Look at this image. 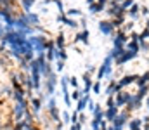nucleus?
Returning <instances> with one entry per match:
<instances>
[{"instance_id":"nucleus-51","label":"nucleus","mask_w":149,"mask_h":130,"mask_svg":"<svg viewBox=\"0 0 149 130\" xmlns=\"http://www.w3.org/2000/svg\"><path fill=\"white\" fill-rule=\"evenodd\" d=\"M3 52H5V49H3V47H2V43H0V56H2Z\"/></svg>"},{"instance_id":"nucleus-10","label":"nucleus","mask_w":149,"mask_h":130,"mask_svg":"<svg viewBox=\"0 0 149 130\" xmlns=\"http://www.w3.org/2000/svg\"><path fill=\"white\" fill-rule=\"evenodd\" d=\"M142 106H144V101H142V99H139L135 94H132V97H130L128 104L125 106V109H127L128 113H135V111H139Z\"/></svg>"},{"instance_id":"nucleus-45","label":"nucleus","mask_w":149,"mask_h":130,"mask_svg":"<svg viewBox=\"0 0 149 130\" xmlns=\"http://www.w3.org/2000/svg\"><path fill=\"white\" fill-rule=\"evenodd\" d=\"M78 116H80L78 111H73V113H71V123H78Z\"/></svg>"},{"instance_id":"nucleus-50","label":"nucleus","mask_w":149,"mask_h":130,"mask_svg":"<svg viewBox=\"0 0 149 130\" xmlns=\"http://www.w3.org/2000/svg\"><path fill=\"white\" fill-rule=\"evenodd\" d=\"M142 130H149V123H142Z\"/></svg>"},{"instance_id":"nucleus-32","label":"nucleus","mask_w":149,"mask_h":130,"mask_svg":"<svg viewBox=\"0 0 149 130\" xmlns=\"http://www.w3.org/2000/svg\"><path fill=\"white\" fill-rule=\"evenodd\" d=\"M70 95H71V101H73V102H78V101L81 99V90H80V88H71V90H70Z\"/></svg>"},{"instance_id":"nucleus-11","label":"nucleus","mask_w":149,"mask_h":130,"mask_svg":"<svg viewBox=\"0 0 149 130\" xmlns=\"http://www.w3.org/2000/svg\"><path fill=\"white\" fill-rule=\"evenodd\" d=\"M56 21H57V23L66 24L68 28H71V30H74V31H78V30H80V23H78L76 19H73V17H68L66 14H59Z\"/></svg>"},{"instance_id":"nucleus-5","label":"nucleus","mask_w":149,"mask_h":130,"mask_svg":"<svg viewBox=\"0 0 149 130\" xmlns=\"http://www.w3.org/2000/svg\"><path fill=\"white\" fill-rule=\"evenodd\" d=\"M28 102H30V111L35 115V118H38L42 115V111H43V104H45L43 99L38 97V95H33V97L28 99Z\"/></svg>"},{"instance_id":"nucleus-23","label":"nucleus","mask_w":149,"mask_h":130,"mask_svg":"<svg viewBox=\"0 0 149 130\" xmlns=\"http://www.w3.org/2000/svg\"><path fill=\"white\" fill-rule=\"evenodd\" d=\"M104 10H106V5H102V3H99V2H95V3H92V5H88V14H92V16L101 14V12H104Z\"/></svg>"},{"instance_id":"nucleus-46","label":"nucleus","mask_w":149,"mask_h":130,"mask_svg":"<svg viewBox=\"0 0 149 130\" xmlns=\"http://www.w3.org/2000/svg\"><path fill=\"white\" fill-rule=\"evenodd\" d=\"M94 108H95V102H94V101H92V99H90V101H88V102H87V109H88V111H90V113H92V111H94Z\"/></svg>"},{"instance_id":"nucleus-17","label":"nucleus","mask_w":149,"mask_h":130,"mask_svg":"<svg viewBox=\"0 0 149 130\" xmlns=\"http://www.w3.org/2000/svg\"><path fill=\"white\" fill-rule=\"evenodd\" d=\"M127 130H142V118L132 116L127 123Z\"/></svg>"},{"instance_id":"nucleus-24","label":"nucleus","mask_w":149,"mask_h":130,"mask_svg":"<svg viewBox=\"0 0 149 130\" xmlns=\"http://www.w3.org/2000/svg\"><path fill=\"white\" fill-rule=\"evenodd\" d=\"M92 118H95V120H104V108H102L101 102H95V108H94V111H92Z\"/></svg>"},{"instance_id":"nucleus-20","label":"nucleus","mask_w":149,"mask_h":130,"mask_svg":"<svg viewBox=\"0 0 149 130\" xmlns=\"http://www.w3.org/2000/svg\"><path fill=\"white\" fill-rule=\"evenodd\" d=\"M26 17H28L30 26H33V28L42 24V19H40V14H38V12H28V14H26Z\"/></svg>"},{"instance_id":"nucleus-29","label":"nucleus","mask_w":149,"mask_h":130,"mask_svg":"<svg viewBox=\"0 0 149 130\" xmlns=\"http://www.w3.org/2000/svg\"><path fill=\"white\" fill-rule=\"evenodd\" d=\"M64 68H66V61H61V59H57V61L54 63V71H56L57 75H63Z\"/></svg>"},{"instance_id":"nucleus-21","label":"nucleus","mask_w":149,"mask_h":130,"mask_svg":"<svg viewBox=\"0 0 149 130\" xmlns=\"http://www.w3.org/2000/svg\"><path fill=\"white\" fill-rule=\"evenodd\" d=\"M144 85H149V70H146L144 73L139 75V78L135 80V87H144Z\"/></svg>"},{"instance_id":"nucleus-3","label":"nucleus","mask_w":149,"mask_h":130,"mask_svg":"<svg viewBox=\"0 0 149 130\" xmlns=\"http://www.w3.org/2000/svg\"><path fill=\"white\" fill-rule=\"evenodd\" d=\"M130 118H132V113H128L127 109H120L118 116L111 122V127L114 130H125V129H127V123H128V120H130Z\"/></svg>"},{"instance_id":"nucleus-7","label":"nucleus","mask_w":149,"mask_h":130,"mask_svg":"<svg viewBox=\"0 0 149 130\" xmlns=\"http://www.w3.org/2000/svg\"><path fill=\"white\" fill-rule=\"evenodd\" d=\"M137 57H139V54H137V52L125 50V52H123L116 61H114V66H116V68H123L127 63H130V61H134V59H137Z\"/></svg>"},{"instance_id":"nucleus-9","label":"nucleus","mask_w":149,"mask_h":130,"mask_svg":"<svg viewBox=\"0 0 149 130\" xmlns=\"http://www.w3.org/2000/svg\"><path fill=\"white\" fill-rule=\"evenodd\" d=\"M97 28H99V31H101L102 35H106V37H113V35H114V28H113L111 19H101V21L97 23Z\"/></svg>"},{"instance_id":"nucleus-54","label":"nucleus","mask_w":149,"mask_h":130,"mask_svg":"<svg viewBox=\"0 0 149 130\" xmlns=\"http://www.w3.org/2000/svg\"><path fill=\"white\" fill-rule=\"evenodd\" d=\"M87 130H92V129H87Z\"/></svg>"},{"instance_id":"nucleus-8","label":"nucleus","mask_w":149,"mask_h":130,"mask_svg":"<svg viewBox=\"0 0 149 130\" xmlns=\"http://www.w3.org/2000/svg\"><path fill=\"white\" fill-rule=\"evenodd\" d=\"M128 40H130V38H128V35H127L123 30H116V33L113 35V38H111L113 47H125Z\"/></svg>"},{"instance_id":"nucleus-25","label":"nucleus","mask_w":149,"mask_h":130,"mask_svg":"<svg viewBox=\"0 0 149 130\" xmlns=\"http://www.w3.org/2000/svg\"><path fill=\"white\" fill-rule=\"evenodd\" d=\"M68 17H83L85 14L81 12V9H78V7H71V9H66V12H64Z\"/></svg>"},{"instance_id":"nucleus-34","label":"nucleus","mask_w":149,"mask_h":130,"mask_svg":"<svg viewBox=\"0 0 149 130\" xmlns=\"http://www.w3.org/2000/svg\"><path fill=\"white\" fill-rule=\"evenodd\" d=\"M61 120H63V123H64V125H71V113L63 111V113H61Z\"/></svg>"},{"instance_id":"nucleus-38","label":"nucleus","mask_w":149,"mask_h":130,"mask_svg":"<svg viewBox=\"0 0 149 130\" xmlns=\"http://www.w3.org/2000/svg\"><path fill=\"white\" fill-rule=\"evenodd\" d=\"M63 101H64L66 108H71L73 106V101H71V95L70 94H63Z\"/></svg>"},{"instance_id":"nucleus-14","label":"nucleus","mask_w":149,"mask_h":130,"mask_svg":"<svg viewBox=\"0 0 149 130\" xmlns=\"http://www.w3.org/2000/svg\"><path fill=\"white\" fill-rule=\"evenodd\" d=\"M54 43H56L57 49H66V45H68V38H66V33H64L63 30L54 37Z\"/></svg>"},{"instance_id":"nucleus-41","label":"nucleus","mask_w":149,"mask_h":130,"mask_svg":"<svg viewBox=\"0 0 149 130\" xmlns=\"http://www.w3.org/2000/svg\"><path fill=\"white\" fill-rule=\"evenodd\" d=\"M78 85H80V83H78V78H76V76H70V88H78Z\"/></svg>"},{"instance_id":"nucleus-44","label":"nucleus","mask_w":149,"mask_h":130,"mask_svg":"<svg viewBox=\"0 0 149 130\" xmlns=\"http://www.w3.org/2000/svg\"><path fill=\"white\" fill-rule=\"evenodd\" d=\"M80 30H87V17L85 16L80 19Z\"/></svg>"},{"instance_id":"nucleus-18","label":"nucleus","mask_w":149,"mask_h":130,"mask_svg":"<svg viewBox=\"0 0 149 130\" xmlns=\"http://www.w3.org/2000/svg\"><path fill=\"white\" fill-rule=\"evenodd\" d=\"M17 3H19V9H21L24 14H28V12H31V9H33V5L37 3V0H17Z\"/></svg>"},{"instance_id":"nucleus-52","label":"nucleus","mask_w":149,"mask_h":130,"mask_svg":"<svg viewBox=\"0 0 149 130\" xmlns=\"http://www.w3.org/2000/svg\"><path fill=\"white\" fill-rule=\"evenodd\" d=\"M146 28H149V17L146 19Z\"/></svg>"},{"instance_id":"nucleus-49","label":"nucleus","mask_w":149,"mask_h":130,"mask_svg":"<svg viewBox=\"0 0 149 130\" xmlns=\"http://www.w3.org/2000/svg\"><path fill=\"white\" fill-rule=\"evenodd\" d=\"M95 2H97V0H85L87 5H92V3H95Z\"/></svg>"},{"instance_id":"nucleus-30","label":"nucleus","mask_w":149,"mask_h":130,"mask_svg":"<svg viewBox=\"0 0 149 130\" xmlns=\"http://www.w3.org/2000/svg\"><path fill=\"white\" fill-rule=\"evenodd\" d=\"M66 61L68 59V49H56V61Z\"/></svg>"},{"instance_id":"nucleus-36","label":"nucleus","mask_w":149,"mask_h":130,"mask_svg":"<svg viewBox=\"0 0 149 130\" xmlns=\"http://www.w3.org/2000/svg\"><path fill=\"white\" fill-rule=\"evenodd\" d=\"M81 82H83V85L92 83V82H94V80H92V75H88L87 71H83V75H81Z\"/></svg>"},{"instance_id":"nucleus-12","label":"nucleus","mask_w":149,"mask_h":130,"mask_svg":"<svg viewBox=\"0 0 149 130\" xmlns=\"http://www.w3.org/2000/svg\"><path fill=\"white\" fill-rule=\"evenodd\" d=\"M127 19H130V21H134V23H137V21L141 19V3H139V2H135V3L127 10Z\"/></svg>"},{"instance_id":"nucleus-39","label":"nucleus","mask_w":149,"mask_h":130,"mask_svg":"<svg viewBox=\"0 0 149 130\" xmlns=\"http://www.w3.org/2000/svg\"><path fill=\"white\" fill-rule=\"evenodd\" d=\"M139 45H141V52L144 56H148L149 54V42H139Z\"/></svg>"},{"instance_id":"nucleus-1","label":"nucleus","mask_w":149,"mask_h":130,"mask_svg":"<svg viewBox=\"0 0 149 130\" xmlns=\"http://www.w3.org/2000/svg\"><path fill=\"white\" fill-rule=\"evenodd\" d=\"M59 85V75L54 71V73H50L47 78H43V85H42V92L45 94V97L49 99V97H52V95H56V88Z\"/></svg>"},{"instance_id":"nucleus-4","label":"nucleus","mask_w":149,"mask_h":130,"mask_svg":"<svg viewBox=\"0 0 149 130\" xmlns=\"http://www.w3.org/2000/svg\"><path fill=\"white\" fill-rule=\"evenodd\" d=\"M139 75H141V73H125V75H121V78L116 80L120 90H127L128 87L135 85V80L139 78Z\"/></svg>"},{"instance_id":"nucleus-6","label":"nucleus","mask_w":149,"mask_h":130,"mask_svg":"<svg viewBox=\"0 0 149 130\" xmlns=\"http://www.w3.org/2000/svg\"><path fill=\"white\" fill-rule=\"evenodd\" d=\"M132 94H134V92H128V90H120V92L114 95V104H116V108H118V109H125V106L128 104V101H130Z\"/></svg>"},{"instance_id":"nucleus-33","label":"nucleus","mask_w":149,"mask_h":130,"mask_svg":"<svg viewBox=\"0 0 149 130\" xmlns=\"http://www.w3.org/2000/svg\"><path fill=\"white\" fill-rule=\"evenodd\" d=\"M149 40V28H142L141 31H139V42H148Z\"/></svg>"},{"instance_id":"nucleus-47","label":"nucleus","mask_w":149,"mask_h":130,"mask_svg":"<svg viewBox=\"0 0 149 130\" xmlns=\"http://www.w3.org/2000/svg\"><path fill=\"white\" fill-rule=\"evenodd\" d=\"M144 108L148 109V113H149V95L146 97V99H144Z\"/></svg>"},{"instance_id":"nucleus-53","label":"nucleus","mask_w":149,"mask_h":130,"mask_svg":"<svg viewBox=\"0 0 149 130\" xmlns=\"http://www.w3.org/2000/svg\"><path fill=\"white\" fill-rule=\"evenodd\" d=\"M106 130H114V129H113L111 125H108V129H106Z\"/></svg>"},{"instance_id":"nucleus-43","label":"nucleus","mask_w":149,"mask_h":130,"mask_svg":"<svg viewBox=\"0 0 149 130\" xmlns=\"http://www.w3.org/2000/svg\"><path fill=\"white\" fill-rule=\"evenodd\" d=\"M78 123H81V125L87 123V115H85V113H80V116H78Z\"/></svg>"},{"instance_id":"nucleus-15","label":"nucleus","mask_w":149,"mask_h":130,"mask_svg":"<svg viewBox=\"0 0 149 130\" xmlns=\"http://www.w3.org/2000/svg\"><path fill=\"white\" fill-rule=\"evenodd\" d=\"M118 92H120V87L116 83V80H114V82H108V85L104 88V95H106V97H114Z\"/></svg>"},{"instance_id":"nucleus-28","label":"nucleus","mask_w":149,"mask_h":130,"mask_svg":"<svg viewBox=\"0 0 149 130\" xmlns=\"http://www.w3.org/2000/svg\"><path fill=\"white\" fill-rule=\"evenodd\" d=\"M12 92H14V88L10 85H3L0 88V95L5 97V99H12Z\"/></svg>"},{"instance_id":"nucleus-26","label":"nucleus","mask_w":149,"mask_h":130,"mask_svg":"<svg viewBox=\"0 0 149 130\" xmlns=\"http://www.w3.org/2000/svg\"><path fill=\"white\" fill-rule=\"evenodd\" d=\"M125 50H130V52H137V54H141V45H139V42H135V40H128L127 45H125Z\"/></svg>"},{"instance_id":"nucleus-2","label":"nucleus","mask_w":149,"mask_h":130,"mask_svg":"<svg viewBox=\"0 0 149 130\" xmlns=\"http://www.w3.org/2000/svg\"><path fill=\"white\" fill-rule=\"evenodd\" d=\"M28 109H30V102H28V99L23 101V102H14V106H12V109H10V116H12V120H14V122H23L24 116H26V111H28Z\"/></svg>"},{"instance_id":"nucleus-37","label":"nucleus","mask_w":149,"mask_h":130,"mask_svg":"<svg viewBox=\"0 0 149 130\" xmlns=\"http://www.w3.org/2000/svg\"><path fill=\"white\" fill-rule=\"evenodd\" d=\"M134 3H135V0H123V2H121V9L127 12V10H128V9L134 5Z\"/></svg>"},{"instance_id":"nucleus-35","label":"nucleus","mask_w":149,"mask_h":130,"mask_svg":"<svg viewBox=\"0 0 149 130\" xmlns=\"http://www.w3.org/2000/svg\"><path fill=\"white\" fill-rule=\"evenodd\" d=\"M101 122H102V120H95V118H92V120H90V127H88V129L99 130V129H101Z\"/></svg>"},{"instance_id":"nucleus-16","label":"nucleus","mask_w":149,"mask_h":130,"mask_svg":"<svg viewBox=\"0 0 149 130\" xmlns=\"http://www.w3.org/2000/svg\"><path fill=\"white\" fill-rule=\"evenodd\" d=\"M118 113H120V109H118L116 106H113V108H106V109H104V120L111 125V122L118 116Z\"/></svg>"},{"instance_id":"nucleus-40","label":"nucleus","mask_w":149,"mask_h":130,"mask_svg":"<svg viewBox=\"0 0 149 130\" xmlns=\"http://www.w3.org/2000/svg\"><path fill=\"white\" fill-rule=\"evenodd\" d=\"M141 17H144V19L149 17V7L148 5H141Z\"/></svg>"},{"instance_id":"nucleus-55","label":"nucleus","mask_w":149,"mask_h":130,"mask_svg":"<svg viewBox=\"0 0 149 130\" xmlns=\"http://www.w3.org/2000/svg\"><path fill=\"white\" fill-rule=\"evenodd\" d=\"M148 7H149V5H148Z\"/></svg>"},{"instance_id":"nucleus-42","label":"nucleus","mask_w":149,"mask_h":130,"mask_svg":"<svg viewBox=\"0 0 149 130\" xmlns=\"http://www.w3.org/2000/svg\"><path fill=\"white\" fill-rule=\"evenodd\" d=\"M113 106H116V104H114V97H106V104H104V108H113Z\"/></svg>"},{"instance_id":"nucleus-22","label":"nucleus","mask_w":149,"mask_h":130,"mask_svg":"<svg viewBox=\"0 0 149 130\" xmlns=\"http://www.w3.org/2000/svg\"><path fill=\"white\" fill-rule=\"evenodd\" d=\"M59 85H61V92L63 94H70V76L68 75H61Z\"/></svg>"},{"instance_id":"nucleus-13","label":"nucleus","mask_w":149,"mask_h":130,"mask_svg":"<svg viewBox=\"0 0 149 130\" xmlns=\"http://www.w3.org/2000/svg\"><path fill=\"white\" fill-rule=\"evenodd\" d=\"M88 37H90V31H88V30H78V31H74L73 43H83V45H88Z\"/></svg>"},{"instance_id":"nucleus-19","label":"nucleus","mask_w":149,"mask_h":130,"mask_svg":"<svg viewBox=\"0 0 149 130\" xmlns=\"http://www.w3.org/2000/svg\"><path fill=\"white\" fill-rule=\"evenodd\" d=\"M90 99H92L90 95H81V99L76 102V108H74V111H78V113H85V111H87V102H88Z\"/></svg>"},{"instance_id":"nucleus-27","label":"nucleus","mask_w":149,"mask_h":130,"mask_svg":"<svg viewBox=\"0 0 149 130\" xmlns=\"http://www.w3.org/2000/svg\"><path fill=\"white\" fill-rule=\"evenodd\" d=\"M134 94H135V95H137L139 99H142V101H144V99H146V97H148V95H149V85L139 87V88H137V90H135Z\"/></svg>"},{"instance_id":"nucleus-31","label":"nucleus","mask_w":149,"mask_h":130,"mask_svg":"<svg viewBox=\"0 0 149 130\" xmlns=\"http://www.w3.org/2000/svg\"><path fill=\"white\" fill-rule=\"evenodd\" d=\"M92 94H95V95H101V94H102V82H101V80H94Z\"/></svg>"},{"instance_id":"nucleus-48","label":"nucleus","mask_w":149,"mask_h":130,"mask_svg":"<svg viewBox=\"0 0 149 130\" xmlns=\"http://www.w3.org/2000/svg\"><path fill=\"white\" fill-rule=\"evenodd\" d=\"M142 123H149V113H146V115L142 116Z\"/></svg>"}]
</instances>
